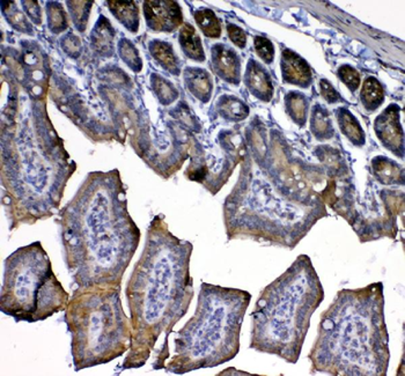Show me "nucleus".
I'll list each match as a JSON object with an SVG mask.
<instances>
[{
  "mask_svg": "<svg viewBox=\"0 0 405 376\" xmlns=\"http://www.w3.org/2000/svg\"><path fill=\"white\" fill-rule=\"evenodd\" d=\"M62 219L66 266L75 290L121 287L139 235L117 171L92 174Z\"/></svg>",
  "mask_w": 405,
  "mask_h": 376,
  "instance_id": "1",
  "label": "nucleus"
},
{
  "mask_svg": "<svg viewBox=\"0 0 405 376\" xmlns=\"http://www.w3.org/2000/svg\"><path fill=\"white\" fill-rule=\"evenodd\" d=\"M190 295L184 250L168 241L152 240L127 286L132 338L121 370L144 365L161 332L186 313Z\"/></svg>",
  "mask_w": 405,
  "mask_h": 376,
  "instance_id": "2",
  "label": "nucleus"
},
{
  "mask_svg": "<svg viewBox=\"0 0 405 376\" xmlns=\"http://www.w3.org/2000/svg\"><path fill=\"white\" fill-rule=\"evenodd\" d=\"M249 301L250 294L241 290L202 284L196 314L174 342L175 356L168 370L188 373L236 357Z\"/></svg>",
  "mask_w": 405,
  "mask_h": 376,
  "instance_id": "3",
  "label": "nucleus"
},
{
  "mask_svg": "<svg viewBox=\"0 0 405 376\" xmlns=\"http://www.w3.org/2000/svg\"><path fill=\"white\" fill-rule=\"evenodd\" d=\"M75 372L107 365L128 352L131 324L121 287L75 290L64 315Z\"/></svg>",
  "mask_w": 405,
  "mask_h": 376,
  "instance_id": "4",
  "label": "nucleus"
},
{
  "mask_svg": "<svg viewBox=\"0 0 405 376\" xmlns=\"http://www.w3.org/2000/svg\"><path fill=\"white\" fill-rule=\"evenodd\" d=\"M70 294L59 282L41 243L7 257L0 290V311L15 322L35 323L65 311Z\"/></svg>",
  "mask_w": 405,
  "mask_h": 376,
  "instance_id": "5",
  "label": "nucleus"
},
{
  "mask_svg": "<svg viewBox=\"0 0 405 376\" xmlns=\"http://www.w3.org/2000/svg\"><path fill=\"white\" fill-rule=\"evenodd\" d=\"M144 13L148 27L155 32L170 33L184 22L176 1H145Z\"/></svg>",
  "mask_w": 405,
  "mask_h": 376,
  "instance_id": "6",
  "label": "nucleus"
},
{
  "mask_svg": "<svg viewBox=\"0 0 405 376\" xmlns=\"http://www.w3.org/2000/svg\"><path fill=\"white\" fill-rule=\"evenodd\" d=\"M340 343H343L344 357L356 360L358 356L367 350L368 330L366 325L358 318L347 322L344 328L343 338L340 337Z\"/></svg>",
  "mask_w": 405,
  "mask_h": 376,
  "instance_id": "7",
  "label": "nucleus"
},
{
  "mask_svg": "<svg viewBox=\"0 0 405 376\" xmlns=\"http://www.w3.org/2000/svg\"><path fill=\"white\" fill-rule=\"evenodd\" d=\"M212 65L218 74L226 82L238 84L240 82L239 57L227 46L217 44L212 48Z\"/></svg>",
  "mask_w": 405,
  "mask_h": 376,
  "instance_id": "8",
  "label": "nucleus"
},
{
  "mask_svg": "<svg viewBox=\"0 0 405 376\" xmlns=\"http://www.w3.org/2000/svg\"><path fill=\"white\" fill-rule=\"evenodd\" d=\"M281 69L285 82L300 86H307L311 82V67L304 62V59L291 50L285 49L283 51Z\"/></svg>",
  "mask_w": 405,
  "mask_h": 376,
  "instance_id": "9",
  "label": "nucleus"
},
{
  "mask_svg": "<svg viewBox=\"0 0 405 376\" xmlns=\"http://www.w3.org/2000/svg\"><path fill=\"white\" fill-rule=\"evenodd\" d=\"M245 80H247L248 89L257 98H261L263 101H269L271 98L272 94H274V87H272L270 77L255 60L249 63Z\"/></svg>",
  "mask_w": 405,
  "mask_h": 376,
  "instance_id": "10",
  "label": "nucleus"
},
{
  "mask_svg": "<svg viewBox=\"0 0 405 376\" xmlns=\"http://www.w3.org/2000/svg\"><path fill=\"white\" fill-rule=\"evenodd\" d=\"M184 80H186V87L191 94L195 95L197 98H200L202 102H207L212 93V82L210 78L209 73L200 69L186 70L184 73Z\"/></svg>",
  "mask_w": 405,
  "mask_h": 376,
  "instance_id": "11",
  "label": "nucleus"
},
{
  "mask_svg": "<svg viewBox=\"0 0 405 376\" xmlns=\"http://www.w3.org/2000/svg\"><path fill=\"white\" fill-rule=\"evenodd\" d=\"M109 8L115 18L132 33L139 27V10L134 1H109Z\"/></svg>",
  "mask_w": 405,
  "mask_h": 376,
  "instance_id": "12",
  "label": "nucleus"
},
{
  "mask_svg": "<svg viewBox=\"0 0 405 376\" xmlns=\"http://www.w3.org/2000/svg\"><path fill=\"white\" fill-rule=\"evenodd\" d=\"M180 43L186 56L195 59L197 62H204L205 53L202 49L200 35L189 23H184L181 28Z\"/></svg>",
  "mask_w": 405,
  "mask_h": 376,
  "instance_id": "13",
  "label": "nucleus"
},
{
  "mask_svg": "<svg viewBox=\"0 0 405 376\" xmlns=\"http://www.w3.org/2000/svg\"><path fill=\"white\" fill-rule=\"evenodd\" d=\"M399 109L396 108L395 105H392L390 108L387 109L386 112H383L381 117L378 118L376 124H378V132H379L381 137H386L385 141L386 144H392V141H399V136H401V132L397 131L399 128Z\"/></svg>",
  "mask_w": 405,
  "mask_h": 376,
  "instance_id": "14",
  "label": "nucleus"
},
{
  "mask_svg": "<svg viewBox=\"0 0 405 376\" xmlns=\"http://www.w3.org/2000/svg\"><path fill=\"white\" fill-rule=\"evenodd\" d=\"M92 41L95 49L102 55H111L112 53L114 30L105 18H101L96 23L92 33Z\"/></svg>",
  "mask_w": 405,
  "mask_h": 376,
  "instance_id": "15",
  "label": "nucleus"
},
{
  "mask_svg": "<svg viewBox=\"0 0 405 376\" xmlns=\"http://www.w3.org/2000/svg\"><path fill=\"white\" fill-rule=\"evenodd\" d=\"M150 51L152 56L164 66L165 69L174 74H179V64L177 58L174 55L173 48L169 43L161 42V41H153L150 44Z\"/></svg>",
  "mask_w": 405,
  "mask_h": 376,
  "instance_id": "16",
  "label": "nucleus"
},
{
  "mask_svg": "<svg viewBox=\"0 0 405 376\" xmlns=\"http://www.w3.org/2000/svg\"><path fill=\"white\" fill-rule=\"evenodd\" d=\"M195 20L206 37L217 39L221 35V26H220L219 20L213 11L207 10V8L197 11L195 13Z\"/></svg>",
  "mask_w": 405,
  "mask_h": 376,
  "instance_id": "17",
  "label": "nucleus"
},
{
  "mask_svg": "<svg viewBox=\"0 0 405 376\" xmlns=\"http://www.w3.org/2000/svg\"><path fill=\"white\" fill-rule=\"evenodd\" d=\"M361 98L368 109H375L383 101V89L375 78H367L361 89Z\"/></svg>",
  "mask_w": 405,
  "mask_h": 376,
  "instance_id": "18",
  "label": "nucleus"
},
{
  "mask_svg": "<svg viewBox=\"0 0 405 376\" xmlns=\"http://www.w3.org/2000/svg\"><path fill=\"white\" fill-rule=\"evenodd\" d=\"M220 112L224 114V116L231 119H242V118L247 117L249 109L238 98L227 96L220 102Z\"/></svg>",
  "mask_w": 405,
  "mask_h": 376,
  "instance_id": "19",
  "label": "nucleus"
},
{
  "mask_svg": "<svg viewBox=\"0 0 405 376\" xmlns=\"http://www.w3.org/2000/svg\"><path fill=\"white\" fill-rule=\"evenodd\" d=\"M152 85L157 93L158 98L164 105H169L174 100H176L177 91L169 82L161 78L159 75H152Z\"/></svg>",
  "mask_w": 405,
  "mask_h": 376,
  "instance_id": "20",
  "label": "nucleus"
},
{
  "mask_svg": "<svg viewBox=\"0 0 405 376\" xmlns=\"http://www.w3.org/2000/svg\"><path fill=\"white\" fill-rule=\"evenodd\" d=\"M118 49H120L118 50L120 56L127 63V65L130 66L134 71L139 72L143 67V63H141L139 53H138L137 49L134 48V44L129 42L128 39H122L118 44Z\"/></svg>",
  "mask_w": 405,
  "mask_h": 376,
  "instance_id": "21",
  "label": "nucleus"
},
{
  "mask_svg": "<svg viewBox=\"0 0 405 376\" xmlns=\"http://www.w3.org/2000/svg\"><path fill=\"white\" fill-rule=\"evenodd\" d=\"M340 128H343L345 134L353 139V141H360L363 138V131L358 125V122L351 116L350 112H342L340 116Z\"/></svg>",
  "mask_w": 405,
  "mask_h": 376,
  "instance_id": "22",
  "label": "nucleus"
},
{
  "mask_svg": "<svg viewBox=\"0 0 405 376\" xmlns=\"http://www.w3.org/2000/svg\"><path fill=\"white\" fill-rule=\"evenodd\" d=\"M48 17H49V26L55 33H59L60 30L66 28V19L64 11L58 3H53L50 5L48 11Z\"/></svg>",
  "mask_w": 405,
  "mask_h": 376,
  "instance_id": "23",
  "label": "nucleus"
},
{
  "mask_svg": "<svg viewBox=\"0 0 405 376\" xmlns=\"http://www.w3.org/2000/svg\"><path fill=\"white\" fill-rule=\"evenodd\" d=\"M288 105L292 116H295L297 121L306 117V101L302 95L297 93H291L288 96Z\"/></svg>",
  "mask_w": 405,
  "mask_h": 376,
  "instance_id": "24",
  "label": "nucleus"
},
{
  "mask_svg": "<svg viewBox=\"0 0 405 376\" xmlns=\"http://www.w3.org/2000/svg\"><path fill=\"white\" fill-rule=\"evenodd\" d=\"M255 49L258 56L265 63H271L275 57V48L271 41L263 37H255Z\"/></svg>",
  "mask_w": 405,
  "mask_h": 376,
  "instance_id": "25",
  "label": "nucleus"
},
{
  "mask_svg": "<svg viewBox=\"0 0 405 376\" xmlns=\"http://www.w3.org/2000/svg\"><path fill=\"white\" fill-rule=\"evenodd\" d=\"M340 78L343 80L344 84L352 89L356 91L360 85V74L356 70L353 69L351 66L344 65L340 67L338 71Z\"/></svg>",
  "mask_w": 405,
  "mask_h": 376,
  "instance_id": "26",
  "label": "nucleus"
},
{
  "mask_svg": "<svg viewBox=\"0 0 405 376\" xmlns=\"http://www.w3.org/2000/svg\"><path fill=\"white\" fill-rule=\"evenodd\" d=\"M227 30H229V39H232V42L239 48H245V43H247L245 32L233 23L227 26Z\"/></svg>",
  "mask_w": 405,
  "mask_h": 376,
  "instance_id": "27",
  "label": "nucleus"
},
{
  "mask_svg": "<svg viewBox=\"0 0 405 376\" xmlns=\"http://www.w3.org/2000/svg\"><path fill=\"white\" fill-rule=\"evenodd\" d=\"M321 91H322L323 98L328 102L331 103V102L340 101V94L336 92V89H333V86L330 85V82H327V80H321Z\"/></svg>",
  "mask_w": 405,
  "mask_h": 376,
  "instance_id": "28",
  "label": "nucleus"
},
{
  "mask_svg": "<svg viewBox=\"0 0 405 376\" xmlns=\"http://www.w3.org/2000/svg\"><path fill=\"white\" fill-rule=\"evenodd\" d=\"M27 13L30 15L35 22L41 23V11H39V5L35 1H28L25 3Z\"/></svg>",
  "mask_w": 405,
  "mask_h": 376,
  "instance_id": "29",
  "label": "nucleus"
}]
</instances>
